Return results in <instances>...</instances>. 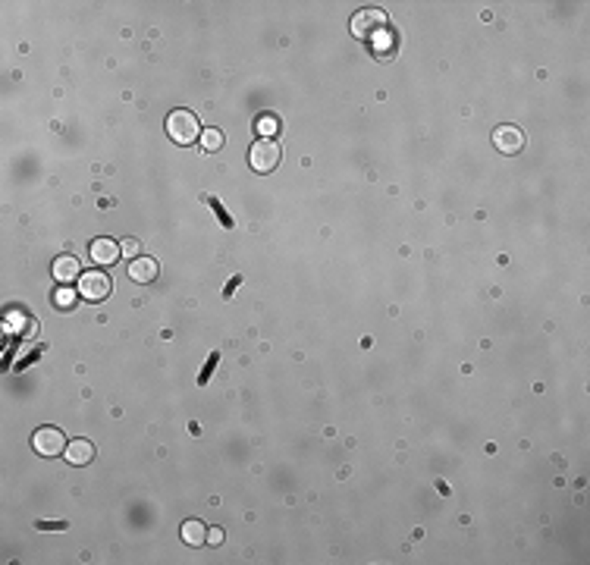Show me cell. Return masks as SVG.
<instances>
[{
    "label": "cell",
    "mask_w": 590,
    "mask_h": 565,
    "mask_svg": "<svg viewBox=\"0 0 590 565\" xmlns=\"http://www.w3.org/2000/svg\"><path fill=\"white\" fill-rule=\"evenodd\" d=\"M201 123H198V116L192 114V110H185V107H179V110H173L170 116H166V135H170L176 145H195V139H201Z\"/></svg>",
    "instance_id": "1"
},
{
    "label": "cell",
    "mask_w": 590,
    "mask_h": 565,
    "mask_svg": "<svg viewBox=\"0 0 590 565\" xmlns=\"http://www.w3.org/2000/svg\"><path fill=\"white\" fill-rule=\"evenodd\" d=\"M387 13L383 10H377V7H364V10H358L355 16H352V22H349V29H352V35L355 38H362V41H371L374 35H380V32H387Z\"/></svg>",
    "instance_id": "2"
},
{
    "label": "cell",
    "mask_w": 590,
    "mask_h": 565,
    "mask_svg": "<svg viewBox=\"0 0 590 565\" xmlns=\"http://www.w3.org/2000/svg\"><path fill=\"white\" fill-rule=\"evenodd\" d=\"M279 157H283V151H279V145L273 139H258L251 145V151H248V164H251L254 173H270L277 170Z\"/></svg>",
    "instance_id": "3"
},
{
    "label": "cell",
    "mask_w": 590,
    "mask_h": 565,
    "mask_svg": "<svg viewBox=\"0 0 590 565\" xmlns=\"http://www.w3.org/2000/svg\"><path fill=\"white\" fill-rule=\"evenodd\" d=\"M32 449L38 452V456H45V458L63 456V452H66L63 431H57V427H38V431L32 433Z\"/></svg>",
    "instance_id": "4"
},
{
    "label": "cell",
    "mask_w": 590,
    "mask_h": 565,
    "mask_svg": "<svg viewBox=\"0 0 590 565\" xmlns=\"http://www.w3.org/2000/svg\"><path fill=\"white\" fill-rule=\"evenodd\" d=\"M110 277L101 270H85L82 277H79V295L88 302H104L110 295Z\"/></svg>",
    "instance_id": "5"
},
{
    "label": "cell",
    "mask_w": 590,
    "mask_h": 565,
    "mask_svg": "<svg viewBox=\"0 0 590 565\" xmlns=\"http://www.w3.org/2000/svg\"><path fill=\"white\" fill-rule=\"evenodd\" d=\"M493 145H496V151L506 154V157L521 154V148H525V132H521L518 126H499L493 132Z\"/></svg>",
    "instance_id": "6"
},
{
    "label": "cell",
    "mask_w": 590,
    "mask_h": 565,
    "mask_svg": "<svg viewBox=\"0 0 590 565\" xmlns=\"http://www.w3.org/2000/svg\"><path fill=\"white\" fill-rule=\"evenodd\" d=\"M88 251H91V261H95L98 267H107V264H114V261H120L123 248L116 245L114 239H95Z\"/></svg>",
    "instance_id": "7"
},
{
    "label": "cell",
    "mask_w": 590,
    "mask_h": 565,
    "mask_svg": "<svg viewBox=\"0 0 590 565\" xmlns=\"http://www.w3.org/2000/svg\"><path fill=\"white\" fill-rule=\"evenodd\" d=\"M79 277H82V267H79V258H72V254H63V258L54 261V279H57V283L70 286V283H76Z\"/></svg>",
    "instance_id": "8"
},
{
    "label": "cell",
    "mask_w": 590,
    "mask_h": 565,
    "mask_svg": "<svg viewBox=\"0 0 590 565\" xmlns=\"http://www.w3.org/2000/svg\"><path fill=\"white\" fill-rule=\"evenodd\" d=\"M63 456H66V462L79 468V465H88L91 458H95V446H91L88 440H70Z\"/></svg>",
    "instance_id": "9"
},
{
    "label": "cell",
    "mask_w": 590,
    "mask_h": 565,
    "mask_svg": "<svg viewBox=\"0 0 590 565\" xmlns=\"http://www.w3.org/2000/svg\"><path fill=\"white\" fill-rule=\"evenodd\" d=\"M157 273H160V267L154 258H135L132 264H129V277H132L135 283H154Z\"/></svg>",
    "instance_id": "10"
},
{
    "label": "cell",
    "mask_w": 590,
    "mask_h": 565,
    "mask_svg": "<svg viewBox=\"0 0 590 565\" xmlns=\"http://www.w3.org/2000/svg\"><path fill=\"white\" fill-rule=\"evenodd\" d=\"M183 540L189 546H201V543H208V527L201 525L198 518H189L183 525Z\"/></svg>",
    "instance_id": "11"
},
{
    "label": "cell",
    "mask_w": 590,
    "mask_h": 565,
    "mask_svg": "<svg viewBox=\"0 0 590 565\" xmlns=\"http://www.w3.org/2000/svg\"><path fill=\"white\" fill-rule=\"evenodd\" d=\"M201 148H204V151H220V148H223V132H220V129H204V132H201Z\"/></svg>",
    "instance_id": "12"
},
{
    "label": "cell",
    "mask_w": 590,
    "mask_h": 565,
    "mask_svg": "<svg viewBox=\"0 0 590 565\" xmlns=\"http://www.w3.org/2000/svg\"><path fill=\"white\" fill-rule=\"evenodd\" d=\"M277 129H279V120H277V116H261V120H258L261 139H273V135H277Z\"/></svg>",
    "instance_id": "13"
},
{
    "label": "cell",
    "mask_w": 590,
    "mask_h": 565,
    "mask_svg": "<svg viewBox=\"0 0 590 565\" xmlns=\"http://www.w3.org/2000/svg\"><path fill=\"white\" fill-rule=\"evenodd\" d=\"M54 302H57V305L63 308V311H70V308L76 305V293H72L70 286H60V289H57V295H54Z\"/></svg>",
    "instance_id": "14"
},
{
    "label": "cell",
    "mask_w": 590,
    "mask_h": 565,
    "mask_svg": "<svg viewBox=\"0 0 590 565\" xmlns=\"http://www.w3.org/2000/svg\"><path fill=\"white\" fill-rule=\"evenodd\" d=\"M120 248H123V258H132V261H135V258H141V245H139L135 239H123V242H120Z\"/></svg>",
    "instance_id": "15"
},
{
    "label": "cell",
    "mask_w": 590,
    "mask_h": 565,
    "mask_svg": "<svg viewBox=\"0 0 590 565\" xmlns=\"http://www.w3.org/2000/svg\"><path fill=\"white\" fill-rule=\"evenodd\" d=\"M204 201H208L210 208H214V214H217V217H220V220H223V226H226V229H233V217H229L226 210H223V204H220V201H214V198H204Z\"/></svg>",
    "instance_id": "16"
},
{
    "label": "cell",
    "mask_w": 590,
    "mask_h": 565,
    "mask_svg": "<svg viewBox=\"0 0 590 565\" xmlns=\"http://www.w3.org/2000/svg\"><path fill=\"white\" fill-rule=\"evenodd\" d=\"M35 527H38V531H63L66 521H38Z\"/></svg>",
    "instance_id": "17"
},
{
    "label": "cell",
    "mask_w": 590,
    "mask_h": 565,
    "mask_svg": "<svg viewBox=\"0 0 590 565\" xmlns=\"http://www.w3.org/2000/svg\"><path fill=\"white\" fill-rule=\"evenodd\" d=\"M208 543H214V546H220V543H223V531H220V527L208 531Z\"/></svg>",
    "instance_id": "18"
},
{
    "label": "cell",
    "mask_w": 590,
    "mask_h": 565,
    "mask_svg": "<svg viewBox=\"0 0 590 565\" xmlns=\"http://www.w3.org/2000/svg\"><path fill=\"white\" fill-rule=\"evenodd\" d=\"M217 358H220V355H217V352H214V355H210V362H208V368H204V371H201V383H208V377H210V371H214V364H217Z\"/></svg>",
    "instance_id": "19"
},
{
    "label": "cell",
    "mask_w": 590,
    "mask_h": 565,
    "mask_svg": "<svg viewBox=\"0 0 590 565\" xmlns=\"http://www.w3.org/2000/svg\"><path fill=\"white\" fill-rule=\"evenodd\" d=\"M239 283H242V279H239V277H233V279H229V286H226V293H223V295H233V289L239 286Z\"/></svg>",
    "instance_id": "20"
}]
</instances>
